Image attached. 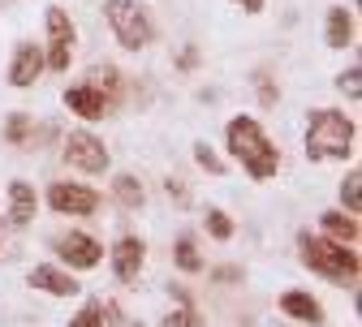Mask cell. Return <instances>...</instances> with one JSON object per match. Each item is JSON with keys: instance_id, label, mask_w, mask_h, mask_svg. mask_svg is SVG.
<instances>
[{"instance_id": "6da1fadb", "label": "cell", "mask_w": 362, "mask_h": 327, "mask_svg": "<svg viewBox=\"0 0 362 327\" xmlns=\"http://www.w3.org/2000/svg\"><path fill=\"white\" fill-rule=\"evenodd\" d=\"M224 143H229V155L250 172V181H272L281 168V147L267 138V129L255 117H233L224 125Z\"/></svg>"}, {"instance_id": "7a4b0ae2", "label": "cell", "mask_w": 362, "mask_h": 327, "mask_svg": "<svg viewBox=\"0 0 362 327\" xmlns=\"http://www.w3.org/2000/svg\"><path fill=\"white\" fill-rule=\"evenodd\" d=\"M298 258L315 275H324L328 285H358V271H362L358 250L324 237V232H298Z\"/></svg>"}, {"instance_id": "3957f363", "label": "cell", "mask_w": 362, "mask_h": 327, "mask_svg": "<svg viewBox=\"0 0 362 327\" xmlns=\"http://www.w3.org/2000/svg\"><path fill=\"white\" fill-rule=\"evenodd\" d=\"M354 138L358 125L337 112V108H315L306 121V160L310 164H324V160H345L354 155Z\"/></svg>"}, {"instance_id": "277c9868", "label": "cell", "mask_w": 362, "mask_h": 327, "mask_svg": "<svg viewBox=\"0 0 362 327\" xmlns=\"http://www.w3.org/2000/svg\"><path fill=\"white\" fill-rule=\"evenodd\" d=\"M104 18H108L117 43L129 48V52H143L151 43V35H156V26H151V18H147V9L139 0H104Z\"/></svg>"}, {"instance_id": "5b68a950", "label": "cell", "mask_w": 362, "mask_h": 327, "mask_svg": "<svg viewBox=\"0 0 362 327\" xmlns=\"http://www.w3.org/2000/svg\"><path fill=\"white\" fill-rule=\"evenodd\" d=\"M43 26H48V52H43V65H48L52 73H65L69 61H74L78 30H74L69 13H65L61 5H48V13H43Z\"/></svg>"}, {"instance_id": "8992f818", "label": "cell", "mask_w": 362, "mask_h": 327, "mask_svg": "<svg viewBox=\"0 0 362 327\" xmlns=\"http://www.w3.org/2000/svg\"><path fill=\"white\" fill-rule=\"evenodd\" d=\"M65 164L78 168V172H86V177H100V172H108L112 155L104 147V138H95L90 129H69V138H65Z\"/></svg>"}, {"instance_id": "52a82bcc", "label": "cell", "mask_w": 362, "mask_h": 327, "mask_svg": "<svg viewBox=\"0 0 362 327\" xmlns=\"http://www.w3.org/2000/svg\"><path fill=\"white\" fill-rule=\"evenodd\" d=\"M48 207L57 215H95L100 211V190L78 181H52L48 185Z\"/></svg>"}, {"instance_id": "ba28073f", "label": "cell", "mask_w": 362, "mask_h": 327, "mask_svg": "<svg viewBox=\"0 0 362 327\" xmlns=\"http://www.w3.org/2000/svg\"><path fill=\"white\" fill-rule=\"evenodd\" d=\"M57 254L69 271H90L104 263V246L90 232H65V237H57Z\"/></svg>"}, {"instance_id": "9c48e42d", "label": "cell", "mask_w": 362, "mask_h": 327, "mask_svg": "<svg viewBox=\"0 0 362 327\" xmlns=\"http://www.w3.org/2000/svg\"><path fill=\"white\" fill-rule=\"evenodd\" d=\"M65 108L78 112L82 121H104V117L117 108V100H108L104 90H100V86H90V82H78V86L65 90Z\"/></svg>"}, {"instance_id": "30bf717a", "label": "cell", "mask_w": 362, "mask_h": 327, "mask_svg": "<svg viewBox=\"0 0 362 327\" xmlns=\"http://www.w3.org/2000/svg\"><path fill=\"white\" fill-rule=\"evenodd\" d=\"M43 69H48V65H43V48H39V43H18V48H13V61H9V86L26 90V86L39 82Z\"/></svg>"}, {"instance_id": "8fae6325", "label": "cell", "mask_w": 362, "mask_h": 327, "mask_svg": "<svg viewBox=\"0 0 362 327\" xmlns=\"http://www.w3.org/2000/svg\"><path fill=\"white\" fill-rule=\"evenodd\" d=\"M30 285H35L39 293H48V297H78V293H82V285L74 280V271L52 267V263L30 267Z\"/></svg>"}, {"instance_id": "7c38bea8", "label": "cell", "mask_w": 362, "mask_h": 327, "mask_svg": "<svg viewBox=\"0 0 362 327\" xmlns=\"http://www.w3.org/2000/svg\"><path fill=\"white\" fill-rule=\"evenodd\" d=\"M143 263H147L143 237H121V242L112 246V275H117V280H134V275L143 271Z\"/></svg>"}, {"instance_id": "4fadbf2b", "label": "cell", "mask_w": 362, "mask_h": 327, "mask_svg": "<svg viewBox=\"0 0 362 327\" xmlns=\"http://www.w3.org/2000/svg\"><path fill=\"white\" fill-rule=\"evenodd\" d=\"M281 314H289L293 323H310V327H320V323H324V306L315 302L310 293H302V289L281 293Z\"/></svg>"}, {"instance_id": "5bb4252c", "label": "cell", "mask_w": 362, "mask_h": 327, "mask_svg": "<svg viewBox=\"0 0 362 327\" xmlns=\"http://www.w3.org/2000/svg\"><path fill=\"white\" fill-rule=\"evenodd\" d=\"M35 211H39L35 190H30L26 181H9V224H13V228H26V224L35 220Z\"/></svg>"}, {"instance_id": "9a60e30c", "label": "cell", "mask_w": 362, "mask_h": 327, "mask_svg": "<svg viewBox=\"0 0 362 327\" xmlns=\"http://www.w3.org/2000/svg\"><path fill=\"white\" fill-rule=\"evenodd\" d=\"M320 232H324V237H332V242L354 246L358 242V215H349V211H324L320 215Z\"/></svg>"}, {"instance_id": "2e32d148", "label": "cell", "mask_w": 362, "mask_h": 327, "mask_svg": "<svg viewBox=\"0 0 362 327\" xmlns=\"http://www.w3.org/2000/svg\"><path fill=\"white\" fill-rule=\"evenodd\" d=\"M324 39H328V48H349L354 43V13L345 5L328 9V26H324Z\"/></svg>"}, {"instance_id": "e0dca14e", "label": "cell", "mask_w": 362, "mask_h": 327, "mask_svg": "<svg viewBox=\"0 0 362 327\" xmlns=\"http://www.w3.org/2000/svg\"><path fill=\"white\" fill-rule=\"evenodd\" d=\"M112 198L121 203V207H129V211H139L143 207V185H139V177H129V172H121V177H112Z\"/></svg>"}, {"instance_id": "ac0fdd59", "label": "cell", "mask_w": 362, "mask_h": 327, "mask_svg": "<svg viewBox=\"0 0 362 327\" xmlns=\"http://www.w3.org/2000/svg\"><path fill=\"white\" fill-rule=\"evenodd\" d=\"M86 82H90V86H100L108 100H121V73H117V65H90Z\"/></svg>"}, {"instance_id": "d6986e66", "label": "cell", "mask_w": 362, "mask_h": 327, "mask_svg": "<svg viewBox=\"0 0 362 327\" xmlns=\"http://www.w3.org/2000/svg\"><path fill=\"white\" fill-rule=\"evenodd\" d=\"M358 181H362V172H358V168H349V172H345V181H341V207H345L349 215H358V211H362V185H358Z\"/></svg>"}, {"instance_id": "ffe728a7", "label": "cell", "mask_w": 362, "mask_h": 327, "mask_svg": "<svg viewBox=\"0 0 362 327\" xmlns=\"http://www.w3.org/2000/svg\"><path fill=\"white\" fill-rule=\"evenodd\" d=\"M30 138V117L26 112H9V121H5V143L9 147H22Z\"/></svg>"}, {"instance_id": "44dd1931", "label": "cell", "mask_w": 362, "mask_h": 327, "mask_svg": "<svg viewBox=\"0 0 362 327\" xmlns=\"http://www.w3.org/2000/svg\"><path fill=\"white\" fill-rule=\"evenodd\" d=\"M69 327H104V302H82V310L69 319Z\"/></svg>"}, {"instance_id": "7402d4cb", "label": "cell", "mask_w": 362, "mask_h": 327, "mask_svg": "<svg viewBox=\"0 0 362 327\" xmlns=\"http://www.w3.org/2000/svg\"><path fill=\"white\" fill-rule=\"evenodd\" d=\"M177 267L190 271V275L203 271V258H199V250H194V237H181V242H177Z\"/></svg>"}, {"instance_id": "603a6c76", "label": "cell", "mask_w": 362, "mask_h": 327, "mask_svg": "<svg viewBox=\"0 0 362 327\" xmlns=\"http://www.w3.org/2000/svg\"><path fill=\"white\" fill-rule=\"evenodd\" d=\"M358 78H362V69H358V65H349L345 73H337V90H341V95H349V104H358V100H362V82H358Z\"/></svg>"}, {"instance_id": "cb8c5ba5", "label": "cell", "mask_w": 362, "mask_h": 327, "mask_svg": "<svg viewBox=\"0 0 362 327\" xmlns=\"http://www.w3.org/2000/svg\"><path fill=\"white\" fill-rule=\"evenodd\" d=\"M194 160H199V168H207L211 177H224V160H220L207 143H194Z\"/></svg>"}, {"instance_id": "d4e9b609", "label": "cell", "mask_w": 362, "mask_h": 327, "mask_svg": "<svg viewBox=\"0 0 362 327\" xmlns=\"http://www.w3.org/2000/svg\"><path fill=\"white\" fill-rule=\"evenodd\" d=\"M207 232H211L216 242H229L233 237V220L224 215V211H207Z\"/></svg>"}, {"instance_id": "484cf974", "label": "cell", "mask_w": 362, "mask_h": 327, "mask_svg": "<svg viewBox=\"0 0 362 327\" xmlns=\"http://www.w3.org/2000/svg\"><path fill=\"white\" fill-rule=\"evenodd\" d=\"M164 327H203V323H199V314H194L190 306H181V310H173V314H168V323H164Z\"/></svg>"}, {"instance_id": "4316f807", "label": "cell", "mask_w": 362, "mask_h": 327, "mask_svg": "<svg viewBox=\"0 0 362 327\" xmlns=\"http://www.w3.org/2000/svg\"><path fill=\"white\" fill-rule=\"evenodd\" d=\"M164 194L177 198V203H186V190H181V181H164Z\"/></svg>"}, {"instance_id": "83f0119b", "label": "cell", "mask_w": 362, "mask_h": 327, "mask_svg": "<svg viewBox=\"0 0 362 327\" xmlns=\"http://www.w3.org/2000/svg\"><path fill=\"white\" fill-rule=\"evenodd\" d=\"M194 65H199V52L186 48V52H181V69H194Z\"/></svg>"}, {"instance_id": "f1b7e54d", "label": "cell", "mask_w": 362, "mask_h": 327, "mask_svg": "<svg viewBox=\"0 0 362 327\" xmlns=\"http://www.w3.org/2000/svg\"><path fill=\"white\" fill-rule=\"evenodd\" d=\"M259 100H263V104H276V90H272V86L263 82V86H259Z\"/></svg>"}, {"instance_id": "f546056e", "label": "cell", "mask_w": 362, "mask_h": 327, "mask_svg": "<svg viewBox=\"0 0 362 327\" xmlns=\"http://www.w3.org/2000/svg\"><path fill=\"white\" fill-rule=\"evenodd\" d=\"M233 5H242L246 13H259V9H263V0H233Z\"/></svg>"}]
</instances>
